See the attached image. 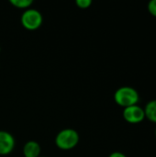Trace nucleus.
Here are the masks:
<instances>
[{
    "instance_id": "nucleus-4",
    "label": "nucleus",
    "mask_w": 156,
    "mask_h": 157,
    "mask_svg": "<svg viewBox=\"0 0 156 157\" xmlns=\"http://www.w3.org/2000/svg\"><path fill=\"white\" fill-rule=\"evenodd\" d=\"M123 118L129 123H140L145 119L144 109L138 105L125 108L123 110Z\"/></svg>"
},
{
    "instance_id": "nucleus-2",
    "label": "nucleus",
    "mask_w": 156,
    "mask_h": 157,
    "mask_svg": "<svg viewBox=\"0 0 156 157\" xmlns=\"http://www.w3.org/2000/svg\"><path fill=\"white\" fill-rule=\"evenodd\" d=\"M79 142V135L73 129H65L61 131L55 139V144L62 150H70L74 148Z\"/></svg>"
},
{
    "instance_id": "nucleus-10",
    "label": "nucleus",
    "mask_w": 156,
    "mask_h": 157,
    "mask_svg": "<svg viewBox=\"0 0 156 157\" xmlns=\"http://www.w3.org/2000/svg\"><path fill=\"white\" fill-rule=\"evenodd\" d=\"M91 4H92L91 0H77L76 1V5L80 8H87L91 6Z\"/></svg>"
},
{
    "instance_id": "nucleus-12",
    "label": "nucleus",
    "mask_w": 156,
    "mask_h": 157,
    "mask_svg": "<svg viewBox=\"0 0 156 157\" xmlns=\"http://www.w3.org/2000/svg\"><path fill=\"white\" fill-rule=\"evenodd\" d=\"M154 133H155V137H156V128H155V132H154Z\"/></svg>"
},
{
    "instance_id": "nucleus-1",
    "label": "nucleus",
    "mask_w": 156,
    "mask_h": 157,
    "mask_svg": "<svg viewBox=\"0 0 156 157\" xmlns=\"http://www.w3.org/2000/svg\"><path fill=\"white\" fill-rule=\"evenodd\" d=\"M114 99L118 105L125 109L131 106L137 105L140 99V96L137 90L134 89L133 87L122 86V87H120L115 92Z\"/></svg>"
},
{
    "instance_id": "nucleus-7",
    "label": "nucleus",
    "mask_w": 156,
    "mask_h": 157,
    "mask_svg": "<svg viewBox=\"0 0 156 157\" xmlns=\"http://www.w3.org/2000/svg\"><path fill=\"white\" fill-rule=\"evenodd\" d=\"M143 109L145 118L148 119L150 121L156 123V99L149 101Z\"/></svg>"
},
{
    "instance_id": "nucleus-11",
    "label": "nucleus",
    "mask_w": 156,
    "mask_h": 157,
    "mask_svg": "<svg viewBox=\"0 0 156 157\" xmlns=\"http://www.w3.org/2000/svg\"><path fill=\"white\" fill-rule=\"evenodd\" d=\"M108 157H127L124 154L122 153H120V152H115V153H112Z\"/></svg>"
},
{
    "instance_id": "nucleus-8",
    "label": "nucleus",
    "mask_w": 156,
    "mask_h": 157,
    "mask_svg": "<svg viewBox=\"0 0 156 157\" xmlns=\"http://www.w3.org/2000/svg\"><path fill=\"white\" fill-rule=\"evenodd\" d=\"M10 3L18 8H27L32 5V0H10Z\"/></svg>"
},
{
    "instance_id": "nucleus-3",
    "label": "nucleus",
    "mask_w": 156,
    "mask_h": 157,
    "mask_svg": "<svg viewBox=\"0 0 156 157\" xmlns=\"http://www.w3.org/2000/svg\"><path fill=\"white\" fill-rule=\"evenodd\" d=\"M21 23L27 29H37L42 23V16L36 9H27L21 17Z\"/></svg>"
},
{
    "instance_id": "nucleus-6",
    "label": "nucleus",
    "mask_w": 156,
    "mask_h": 157,
    "mask_svg": "<svg viewBox=\"0 0 156 157\" xmlns=\"http://www.w3.org/2000/svg\"><path fill=\"white\" fill-rule=\"evenodd\" d=\"M40 146L35 141L28 142L23 147V155L25 157H40Z\"/></svg>"
},
{
    "instance_id": "nucleus-5",
    "label": "nucleus",
    "mask_w": 156,
    "mask_h": 157,
    "mask_svg": "<svg viewBox=\"0 0 156 157\" xmlns=\"http://www.w3.org/2000/svg\"><path fill=\"white\" fill-rule=\"evenodd\" d=\"M15 146L14 137L7 132L0 131V155H6L12 152Z\"/></svg>"
},
{
    "instance_id": "nucleus-9",
    "label": "nucleus",
    "mask_w": 156,
    "mask_h": 157,
    "mask_svg": "<svg viewBox=\"0 0 156 157\" xmlns=\"http://www.w3.org/2000/svg\"><path fill=\"white\" fill-rule=\"evenodd\" d=\"M148 11L149 13L156 17V0H152L148 4Z\"/></svg>"
}]
</instances>
